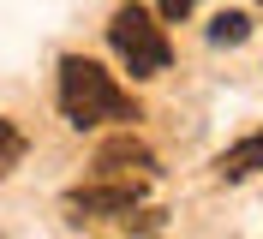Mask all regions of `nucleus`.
I'll use <instances>...</instances> for the list:
<instances>
[{
  "label": "nucleus",
  "instance_id": "obj_1",
  "mask_svg": "<svg viewBox=\"0 0 263 239\" xmlns=\"http://www.w3.org/2000/svg\"><path fill=\"white\" fill-rule=\"evenodd\" d=\"M60 114L84 132V126H108V120H138V102L114 84V72H102L84 54H66L60 60Z\"/></svg>",
  "mask_w": 263,
  "mask_h": 239
},
{
  "label": "nucleus",
  "instance_id": "obj_2",
  "mask_svg": "<svg viewBox=\"0 0 263 239\" xmlns=\"http://www.w3.org/2000/svg\"><path fill=\"white\" fill-rule=\"evenodd\" d=\"M108 42H114V54L126 60L132 78H156V72H167V60H174L162 24L144 12V6H120V12L108 18Z\"/></svg>",
  "mask_w": 263,
  "mask_h": 239
},
{
  "label": "nucleus",
  "instance_id": "obj_3",
  "mask_svg": "<svg viewBox=\"0 0 263 239\" xmlns=\"http://www.w3.org/2000/svg\"><path fill=\"white\" fill-rule=\"evenodd\" d=\"M96 179H132V186H144V179H156V150L149 143H138L132 132H120V138H108L96 150Z\"/></svg>",
  "mask_w": 263,
  "mask_h": 239
},
{
  "label": "nucleus",
  "instance_id": "obj_4",
  "mask_svg": "<svg viewBox=\"0 0 263 239\" xmlns=\"http://www.w3.org/2000/svg\"><path fill=\"white\" fill-rule=\"evenodd\" d=\"M138 191L144 186H132V179H96V186H78V191H66V209L72 215H120L126 222L132 209H138Z\"/></svg>",
  "mask_w": 263,
  "mask_h": 239
},
{
  "label": "nucleus",
  "instance_id": "obj_5",
  "mask_svg": "<svg viewBox=\"0 0 263 239\" xmlns=\"http://www.w3.org/2000/svg\"><path fill=\"white\" fill-rule=\"evenodd\" d=\"M221 168V179H246V174H263V132H251V138H239L228 150V156L215 161Z\"/></svg>",
  "mask_w": 263,
  "mask_h": 239
},
{
  "label": "nucleus",
  "instance_id": "obj_6",
  "mask_svg": "<svg viewBox=\"0 0 263 239\" xmlns=\"http://www.w3.org/2000/svg\"><path fill=\"white\" fill-rule=\"evenodd\" d=\"M246 36H251V18H246V12H221V18L210 24V42H215V48H233V42H246Z\"/></svg>",
  "mask_w": 263,
  "mask_h": 239
},
{
  "label": "nucleus",
  "instance_id": "obj_7",
  "mask_svg": "<svg viewBox=\"0 0 263 239\" xmlns=\"http://www.w3.org/2000/svg\"><path fill=\"white\" fill-rule=\"evenodd\" d=\"M18 156H24V132L12 120H0V161H18Z\"/></svg>",
  "mask_w": 263,
  "mask_h": 239
},
{
  "label": "nucleus",
  "instance_id": "obj_8",
  "mask_svg": "<svg viewBox=\"0 0 263 239\" xmlns=\"http://www.w3.org/2000/svg\"><path fill=\"white\" fill-rule=\"evenodd\" d=\"M126 227H138V233H156V227H162V209H144V204H138V209L126 215Z\"/></svg>",
  "mask_w": 263,
  "mask_h": 239
},
{
  "label": "nucleus",
  "instance_id": "obj_9",
  "mask_svg": "<svg viewBox=\"0 0 263 239\" xmlns=\"http://www.w3.org/2000/svg\"><path fill=\"white\" fill-rule=\"evenodd\" d=\"M156 6H162V18H185L197 6V0H156Z\"/></svg>",
  "mask_w": 263,
  "mask_h": 239
}]
</instances>
